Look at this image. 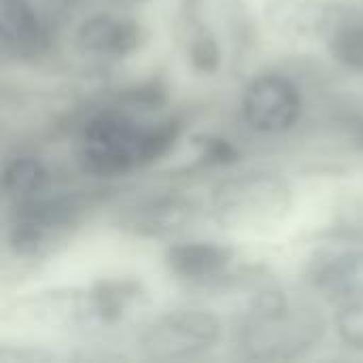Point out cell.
I'll list each match as a JSON object with an SVG mask.
<instances>
[{
  "mask_svg": "<svg viewBox=\"0 0 363 363\" xmlns=\"http://www.w3.org/2000/svg\"><path fill=\"white\" fill-rule=\"evenodd\" d=\"M104 219L119 236L157 247L208 228L202 185L166 170L119 187L104 211Z\"/></svg>",
  "mask_w": 363,
  "mask_h": 363,
  "instance_id": "6",
  "label": "cell"
},
{
  "mask_svg": "<svg viewBox=\"0 0 363 363\" xmlns=\"http://www.w3.org/2000/svg\"><path fill=\"white\" fill-rule=\"evenodd\" d=\"M228 313L202 298L153 304L125 334L132 357L157 363L202 362L228 349Z\"/></svg>",
  "mask_w": 363,
  "mask_h": 363,
  "instance_id": "7",
  "label": "cell"
},
{
  "mask_svg": "<svg viewBox=\"0 0 363 363\" xmlns=\"http://www.w3.org/2000/svg\"><path fill=\"white\" fill-rule=\"evenodd\" d=\"M208 228L232 238H259L283 230L298 211L300 187L281 164L255 160L202 185Z\"/></svg>",
  "mask_w": 363,
  "mask_h": 363,
  "instance_id": "4",
  "label": "cell"
},
{
  "mask_svg": "<svg viewBox=\"0 0 363 363\" xmlns=\"http://www.w3.org/2000/svg\"><path fill=\"white\" fill-rule=\"evenodd\" d=\"M311 238L363 245V181H347L330 196Z\"/></svg>",
  "mask_w": 363,
  "mask_h": 363,
  "instance_id": "15",
  "label": "cell"
},
{
  "mask_svg": "<svg viewBox=\"0 0 363 363\" xmlns=\"http://www.w3.org/2000/svg\"><path fill=\"white\" fill-rule=\"evenodd\" d=\"M115 191L72 177L28 204L2 211L4 277H32L57 259L94 219L104 217Z\"/></svg>",
  "mask_w": 363,
  "mask_h": 363,
  "instance_id": "3",
  "label": "cell"
},
{
  "mask_svg": "<svg viewBox=\"0 0 363 363\" xmlns=\"http://www.w3.org/2000/svg\"><path fill=\"white\" fill-rule=\"evenodd\" d=\"M332 342L345 353L363 359V298L330 308Z\"/></svg>",
  "mask_w": 363,
  "mask_h": 363,
  "instance_id": "16",
  "label": "cell"
},
{
  "mask_svg": "<svg viewBox=\"0 0 363 363\" xmlns=\"http://www.w3.org/2000/svg\"><path fill=\"white\" fill-rule=\"evenodd\" d=\"M342 0H262L255 9L264 36L287 49H319Z\"/></svg>",
  "mask_w": 363,
  "mask_h": 363,
  "instance_id": "13",
  "label": "cell"
},
{
  "mask_svg": "<svg viewBox=\"0 0 363 363\" xmlns=\"http://www.w3.org/2000/svg\"><path fill=\"white\" fill-rule=\"evenodd\" d=\"M225 313L228 349L245 362H304L332 342L330 306L285 277Z\"/></svg>",
  "mask_w": 363,
  "mask_h": 363,
  "instance_id": "2",
  "label": "cell"
},
{
  "mask_svg": "<svg viewBox=\"0 0 363 363\" xmlns=\"http://www.w3.org/2000/svg\"><path fill=\"white\" fill-rule=\"evenodd\" d=\"M72 177L53 147L34 138H15V145L6 147L2 157V211L28 204Z\"/></svg>",
  "mask_w": 363,
  "mask_h": 363,
  "instance_id": "12",
  "label": "cell"
},
{
  "mask_svg": "<svg viewBox=\"0 0 363 363\" xmlns=\"http://www.w3.org/2000/svg\"><path fill=\"white\" fill-rule=\"evenodd\" d=\"M287 60L253 66L238 83L232 125L257 151L313 132L319 102L345 79L313 49H287Z\"/></svg>",
  "mask_w": 363,
  "mask_h": 363,
  "instance_id": "1",
  "label": "cell"
},
{
  "mask_svg": "<svg viewBox=\"0 0 363 363\" xmlns=\"http://www.w3.org/2000/svg\"><path fill=\"white\" fill-rule=\"evenodd\" d=\"M119 2H123V4H130V6H143V4H149V2H153V0H119Z\"/></svg>",
  "mask_w": 363,
  "mask_h": 363,
  "instance_id": "17",
  "label": "cell"
},
{
  "mask_svg": "<svg viewBox=\"0 0 363 363\" xmlns=\"http://www.w3.org/2000/svg\"><path fill=\"white\" fill-rule=\"evenodd\" d=\"M2 321L34 340L106 347L100 308L87 283H23L2 304Z\"/></svg>",
  "mask_w": 363,
  "mask_h": 363,
  "instance_id": "8",
  "label": "cell"
},
{
  "mask_svg": "<svg viewBox=\"0 0 363 363\" xmlns=\"http://www.w3.org/2000/svg\"><path fill=\"white\" fill-rule=\"evenodd\" d=\"M317 51L345 81L363 85V0H342Z\"/></svg>",
  "mask_w": 363,
  "mask_h": 363,
  "instance_id": "14",
  "label": "cell"
},
{
  "mask_svg": "<svg viewBox=\"0 0 363 363\" xmlns=\"http://www.w3.org/2000/svg\"><path fill=\"white\" fill-rule=\"evenodd\" d=\"M245 259L236 238L202 228L157 247L162 277L181 294L223 304L234 272Z\"/></svg>",
  "mask_w": 363,
  "mask_h": 363,
  "instance_id": "9",
  "label": "cell"
},
{
  "mask_svg": "<svg viewBox=\"0 0 363 363\" xmlns=\"http://www.w3.org/2000/svg\"><path fill=\"white\" fill-rule=\"evenodd\" d=\"M4 74H66V26L43 0H0Z\"/></svg>",
  "mask_w": 363,
  "mask_h": 363,
  "instance_id": "10",
  "label": "cell"
},
{
  "mask_svg": "<svg viewBox=\"0 0 363 363\" xmlns=\"http://www.w3.org/2000/svg\"><path fill=\"white\" fill-rule=\"evenodd\" d=\"M153 26L138 6L89 0L66 26V77L79 85L123 72L151 49Z\"/></svg>",
  "mask_w": 363,
  "mask_h": 363,
  "instance_id": "5",
  "label": "cell"
},
{
  "mask_svg": "<svg viewBox=\"0 0 363 363\" xmlns=\"http://www.w3.org/2000/svg\"><path fill=\"white\" fill-rule=\"evenodd\" d=\"M296 283L334 308L363 298V245L311 238L302 253Z\"/></svg>",
  "mask_w": 363,
  "mask_h": 363,
  "instance_id": "11",
  "label": "cell"
}]
</instances>
